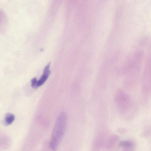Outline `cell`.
Instances as JSON below:
<instances>
[{
  "mask_svg": "<svg viewBox=\"0 0 151 151\" xmlns=\"http://www.w3.org/2000/svg\"><path fill=\"white\" fill-rule=\"evenodd\" d=\"M15 119L14 115L11 113H7L5 115L4 119V123L6 125L11 124Z\"/></svg>",
  "mask_w": 151,
  "mask_h": 151,
  "instance_id": "4",
  "label": "cell"
},
{
  "mask_svg": "<svg viewBox=\"0 0 151 151\" xmlns=\"http://www.w3.org/2000/svg\"><path fill=\"white\" fill-rule=\"evenodd\" d=\"M51 63H48L45 67L43 71V74L40 79L37 81L38 87L42 86L47 81L50 73V68Z\"/></svg>",
  "mask_w": 151,
  "mask_h": 151,
  "instance_id": "3",
  "label": "cell"
},
{
  "mask_svg": "<svg viewBox=\"0 0 151 151\" xmlns=\"http://www.w3.org/2000/svg\"><path fill=\"white\" fill-rule=\"evenodd\" d=\"M119 146L123 147H131L133 146V144L130 141H122L119 144Z\"/></svg>",
  "mask_w": 151,
  "mask_h": 151,
  "instance_id": "5",
  "label": "cell"
},
{
  "mask_svg": "<svg viewBox=\"0 0 151 151\" xmlns=\"http://www.w3.org/2000/svg\"><path fill=\"white\" fill-rule=\"evenodd\" d=\"M31 86L33 88H37V81L36 78H33L31 80Z\"/></svg>",
  "mask_w": 151,
  "mask_h": 151,
  "instance_id": "6",
  "label": "cell"
},
{
  "mask_svg": "<svg viewBox=\"0 0 151 151\" xmlns=\"http://www.w3.org/2000/svg\"><path fill=\"white\" fill-rule=\"evenodd\" d=\"M67 117L62 113L59 115L56 121L50 138L49 147L52 151L58 148L64 135L66 127Z\"/></svg>",
  "mask_w": 151,
  "mask_h": 151,
  "instance_id": "1",
  "label": "cell"
},
{
  "mask_svg": "<svg viewBox=\"0 0 151 151\" xmlns=\"http://www.w3.org/2000/svg\"><path fill=\"white\" fill-rule=\"evenodd\" d=\"M114 100L120 113H127L132 107V101L129 95L123 91L118 89L116 91Z\"/></svg>",
  "mask_w": 151,
  "mask_h": 151,
  "instance_id": "2",
  "label": "cell"
}]
</instances>
